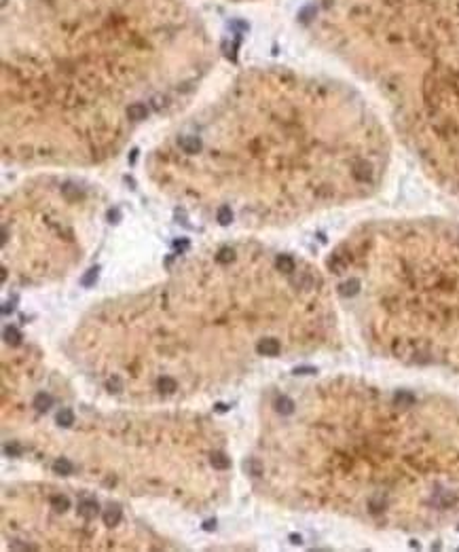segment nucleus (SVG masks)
Returning <instances> with one entry per match:
<instances>
[{
	"label": "nucleus",
	"mask_w": 459,
	"mask_h": 552,
	"mask_svg": "<svg viewBox=\"0 0 459 552\" xmlns=\"http://www.w3.org/2000/svg\"><path fill=\"white\" fill-rule=\"evenodd\" d=\"M214 59L195 0H3L5 159H108L191 95Z\"/></svg>",
	"instance_id": "f257e3e1"
},
{
	"label": "nucleus",
	"mask_w": 459,
	"mask_h": 552,
	"mask_svg": "<svg viewBox=\"0 0 459 552\" xmlns=\"http://www.w3.org/2000/svg\"><path fill=\"white\" fill-rule=\"evenodd\" d=\"M74 472V465L68 457H57L53 461V474H60V476H68Z\"/></svg>",
	"instance_id": "9d476101"
},
{
	"label": "nucleus",
	"mask_w": 459,
	"mask_h": 552,
	"mask_svg": "<svg viewBox=\"0 0 459 552\" xmlns=\"http://www.w3.org/2000/svg\"><path fill=\"white\" fill-rule=\"evenodd\" d=\"M256 351H258V356L275 358L281 351V343L277 339H273V337H265V339H261V341L256 343Z\"/></svg>",
	"instance_id": "423d86ee"
},
{
	"label": "nucleus",
	"mask_w": 459,
	"mask_h": 552,
	"mask_svg": "<svg viewBox=\"0 0 459 552\" xmlns=\"http://www.w3.org/2000/svg\"><path fill=\"white\" fill-rule=\"evenodd\" d=\"M301 21L377 89L426 174L459 197V0H309Z\"/></svg>",
	"instance_id": "20e7f679"
},
{
	"label": "nucleus",
	"mask_w": 459,
	"mask_h": 552,
	"mask_svg": "<svg viewBox=\"0 0 459 552\" xmlns=\"http://www.w3.org/2000/svg\"><path fill=\"white\" fill-rule=\"evenodd\" d=\"M245 470H248L252 476H261L263 474V465H261V461H258V459H248V461H245Z\"/></svg>",
	"instance_id": "f3484780"
},
{
	"label": "nucleus",
	"mask_w": 459,
	"mask_h": 552,
	"mask_svg": "<svg viewBox=\"0 0 459 552\" xmlns=\"http://www.w3.org/2000/svg\"><path fill=\"white\" fill-rule=\"evenodd\" d=\"M210 463L214 470H220V472H225L231 467V459L227 457L225 453H212V457H210Z\"/></svg>",
	"instance_id": "9b49d317"
},
{
	"label": "nucleus",
	"mask_w": 459,
	"mask_h": 552,
	"mask_svg": "<svg viewBox=\"0 0 459 552\" xmlns=\"http://www.w3.org/2000/svg\"><path fill=\"white\" fill-rule=\"evenodd\" d=\"M51 404H53V398L47 391H38L36 396H34V400H32V406L36 409L38 413H45V411H49L51 409Z\"/></svg>",
	"instance_id": "1a4fd4ad"
},
{
	"label": "nucleus",
	"mask_w": 459,
	"mask_h": 552,
	"mask_svg": "<svg viewBox=\"0 0 459 552\" xmlns=\"http://www.w3.org/2000/svg\"><path fill=\"white\" fill-rule=\"evenodd\" d=\"M5 453L11 455V457H17V455H21V447L13 442V445H7V447H5Z\"/></svg>",
	"instance_id": "6ab92c4d"
},
{
	"label": "nucleus",
	"mask_w": 459,
	"mask_h": 552,
	"mask_svg": "<svg viewBox=\"0 0 459 552\" xmlns=\"http://www.w3.org/2000/svg\"><path fill=\"white\" fill-rule=\"evenodd\" d=\"M49 503H51V506H53L57 512H64L66 508H70V499H68L66 495H62V493H55V495H51Z\"/></svg>",
	"instance_id": "4468645a"
},
{
	"label": "nucleus",
	"mask_w": 459,
	"mask_h": 552,
	"mask_svg": "<svg viewBox=\"0 0 459 552\" xmlns=\"http://www.w3.org/2000/svg\"><path fill=\"white\" fill-rule=\"evenodd\" d=\"M294 411V493L307 506L396 529L459 519V400L335 379Z\"/></svg>",
	"instance_id": "7ed1b4c3"
},
{
	"label": "nucleus",
	"mask_w": 459,
	"mask_h": 552,
	"mask_svg": "<svg viewBox=\"0 0 459 552\" xmlns=\"http://www.w3.org/2000/svg\"><path fill=\"white\" fill-rule=\"evenodd\" d=\"M78 517H83L85 521H93L100 514V506H98V501L96 499H89V497H85V499H80L78 501Z\"/></svg>",
	"instance_id": "0eeeda50"
},
{
	"label": "nucleus",
	"mask_w": 459,
	"mask_h": 552,
	"mask_svg": "<svg viewBox=\"0 0 459 552\" xmlns=\"http://www.w3.org/2000/svg\"><path fill=\"white\" fill-rule=\"evenodd\" d=\"M5 341H7L9 345H19V343H21V334H19V330L13 328V326L5 328Z\"/></svg>",
	"instance_id": "dca6fc26"
},
{
	"label": "nucleus",
	"mask_w": 459,
	"mask_h": 552,
	"mask_svg": "<svg viewBox=\"0 0 459 552\" xmlns=\"http://www.w3.org/2000/svg\"><path fill=\"white\" fill-rule=\"evenodd\" d=\"M121 523V508L119 506H110V508H106L104 512V525H119Z\"/></svg>",
	"instance_id": "f8f14e48"
},
{
	"label": "nucleus",
	"mask_w": 459,
	"mask_h": 552,
	"mask_svg": "<svg viewBox=\"0 0 459 552\" xmlns=\"http://www.w3.org/2000/svg\"><path fill=\"white\" fill-rule=\"evenodd\" d=\"M57 423H60L62 427H72V423H74V413L70 411V409H62L60 413H57Z\"/></svg>",
	"instance_id": "2eb2a0df"
},
{
	"label": "nucleus",
	"mask_w": 459,
	"mask_h": 552,
	"mask_svg": "<svg viewBox=\"0 0 459 552\" xmlns=\"http://www.w3.org/2000/svg\"><path fill=\"white\" fill-rule=\"evenodd\" d=\"M96 280H98V269H89V271H87V275H85V278L80 280V286L89 288L91 284H96Z\"/></svg>",
	"instance_id": "a211bd4d"
},
{
	"label": "nucleus",
	"mask_w": 459,
	"mask_h": 552,
	"mask_svg": "<svg viewBox=\"0 0 459 552\" xmlns=\"http://www.w3.org/2000/svg\"><path fill=\"white\" fill-rule=\"evenodd\" d=\"M294 406H297V402H294L292 398H288V396H279V398L275 400V411L281 415V417H288L294 413Z\"/></svg>",
	"instance_id": "6e6552de"
},
{
	"label": "nucleus",
	"mask_w": 459,
	"mask_h": 552,
	"mask_svg": "<svg viewBox=\"0 0 459 552\" xmlns=\"http://www.w3.org/2000/svg\"><path fill=\"white\" fill-rule=\"evenodd\" d=\"M157 387H159L163 393H174L176 389H178V383H176V379H172L170 375H163V377L157 381Z\"/></svg>",
	"instance_id": "ddd939ff"
},
{
	"label": "nucleus",
	"mask_w": 459,
	"mask_h": 552,
	"mask_svg": "<svg viewBox=\"0 0 459 552\" xmlns=\"http://www.w3.org/2000/svg\"><path fill=\"white\" fill-rule=\"evenodd\" d=\"M231 3H252V0H231Z\"/></svg>",
	"instance_id": "412c9836"
},
{
	"label": "nucleus",
	"mask_w": 459,
	"mask_h": 552,
	"mask_svg": "<svg viewBox=\"0 0 459 552\" xmlns=\"http://www.w3.org/2000/svg\"><path fill=\"white\" fill-rule=\"evenodd\" d=\"M390 138L349 85L252 68L150 154L155 184L182 206L248 224L292 222L374 195Z\"/></svg>",
	"instance_id": "f03ea898"
},
{
	"label": "nucleus",
	"mask_w": 459,
	"mask_h": 552,
	"mask_svg": "<svg viewBox=\"0 0 459 552\" xmlns=\"http://www.w3.org/2000/svg\"><path fill=\"white\" fill-rule=\"evenodd\" d=\"M205 529H207V531L214 529V521H207V523H205Z\"/></svg>",
	"instance_id": "aec40b11"
},
{
	"label": "nucleus",
	"mask_w": 459,
	"mask_h": 552,
	"mask_svg": "<svg viewBox=\"0 0 459 552\" xmlns=\"http://www.w3.org/2000/svg\"><path fill=\"white\" fill-rule=\"evenodd\" d=\"M328 267L377 351L459 375V222L364 224L332 252Z\"/></svg>",
	"instance_id": "39448f33"
}]
</instances>
